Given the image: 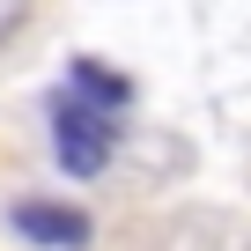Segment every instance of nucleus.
<instances>
[{"instance_id":"obj_4","label":"nucleus","mask_w":251,"mask_h":251,"mask_svg":"<svg viewBox=\"0 0 251 251\" xmlns=\"http://www.w3.org/2000/svg\"><path fill=\"white\" fill-rule=\"evenodd\" d=\"M15 15H23V0H0V30H8V23H15Z\"/></svg>"},{"instance_id":"obj_2","label":"nucleus","mask_w":251,"mask_h":251,"mask_svg":"<svg viewBox=\"0 0 251 251\" xmlns=\"http://www.w3.org/2000/svg\"><path fill=\"white\" fill-rule=\"evenodd\" d=\"M15 229L45 251H74L89 244V214L81 207H59V200H15Z\"/></svg>"},{"instance_id":"obj_1","label":"nucleus","mask_w":251,"mask_h":251,"mask_svg":"<svg viewBox=\"0 0 251 251\" xmlns=\"http://www.w3.org/2000/svg\"><path fill=\"white\" fill-rule=\"evenodd\" d=\"M52 133H59V170L67 177H96L118 148V111H96L81 96H59L52 103Z\"/></svg>"},{"instance_id":"obj_3","label":"nucleus","mask_w":251,"mask_h":251,"mask_svg":"<svg viewBox=\"0 0 251 251\" xmlns=\"http://www.w3.org/2000/svg\"><path fill=\"white\" fill-rule=\"evenodd\" d=\"M67 81H74V96H81V103H96V111H126V103H133V81L111 74V67H96V59H74V67H67Z\"/></svg>"}]
</instances>
